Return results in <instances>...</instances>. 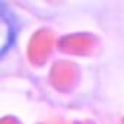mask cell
Masks as SVG:
<instances>
[{
  "label": "cell",
  "mask_w": 124,
  "mask_h": 124,
  "mask_svg": "<svg viewBox=\"0 0 124 124\" xmlns=\"http://www.w3.org/2000/svg\"><path fill=\"white\" fill-rule=\"evenodd\" d=\"M15 38V28L9 15L0 6V55H3L12 45Z\"/></svg>",
  "instance_id": "obj_1"
}]
</instances>
